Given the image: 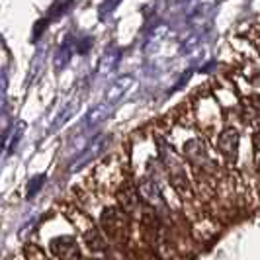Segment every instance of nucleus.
Returning <instances> with one entry per match:
<instances>
[{"label": "nucleus", "instance_id": "1", "mask_svg": "<svg viewBox=\"0 0 260 260\" xmlns=\"http://www.w3.org/2000/svg\"><path fill=\"white\" fill-rule=\"evenodd\" d=\"M127 217H125V211L123 209H116V208H110L104 211L102 215V229L106 233L110 235L112 239H123L127 235Z\"/></svg>", "mask_w": 260, "mask_h": 260}, {"label": "nucleus", "instance_id": "2", "mask_svg": "<svg viewBox=\"0 0 260 260\" xmlns=\"http://www.w3.org/2000/svg\"><path fill=\"white\" fill-rule=\"evenodd\" d=\"M108 141H110L108 135H98V137H94L90 143H88V147L75 158V162L71 165V172H78L80 169H84L86 165H90L92 160L102 153V149L108 145Z\"/></svg>", "mask_w": 260, "mask_h": 260}, {"label": "nucleus", "instance_id": "3", "mask_svg": "<svg viewBox=\"0 0 260 260\" xmlns=\"http://www.w3.org/2000/svg\"><path fill=\"white\" fill-rule=\"evenodd\" d=\"M51 252L57 260H80V248L73 237H57L51 241Z\"/></svg>", "mask_w": 260, "mask_h": 260}, {"label": "nucleus", "instance_id": "4", "mask_svg": "<svg viewBox=\"0 0 260 260\" xmlns=\"http://www.w3.org/2000/svg\"><path fill=\"white\" fill-rule=\"evenodd\" d=\"M133 84H135V78L129 77V75L116 78V82H112L110 88L106 90V104L112 106V104H116V102H119V100L129 92V88Z\"/></svg>", "mask_w": 260, "mask_h": 260}, {"label": "nucleus", "instance_id": "5", "mask_svg": "<svg viewBox=\"0 0 260 260\" xmlns=\"http://www.w3.org/2000/svg\"><path fill=\"white\" fill-rule=\"evenodd\" d=\"M73 53H75V41H73V36H65V41L59 45L57 53L53 55V67L57 73L65 71L71 59H73Z\"/></svg>", "mask_w": 260, "mask_h": 260}, {"label": "nucleus", "instance_id": "6", "mask_svg": "<svg viewBox=\"0 0 260 260\" xmlns=\"http://www.w3.org/2000/svg\"><path fill=\"white\" fill-rule=\"evenodd\" d=\"M217 147H219L221 155L235 160V158H237V151H239V133H237V129L227 127V129L223 131L221 135H219Z\"/></svg>", "mask_w": 260, "mask_h": 260}, {"label": "nucleus", "instance_id": "7", "mask_svg": "<svg viewBox=\"0 0 260 260\" xmlns=\"http://www.w3.org/2000/svg\"><path fill=\"white\" fill-rule=\"evenodd\" d=\"M119 59H121V49H117V47H110V49H108V51L100 57L98 67H96V73H98L100 77L110 75V73H112V71L117 67Z\"/></svg>", "mask_w": 260, "mask_h": 260}, {"label": "nucleus", "instance_id": "8", "mask_svg": "<svg viewBox=\"0 0 260 260\" xmlns=\"http://www.w3.org/2000/svg\"><path fill=\"white\" fill-rule=\"evenodd\" d=\"M110 112H112V106L110 104H98L94 106L90 112L84 116V121H82V129H92V127H96L98 123H102L106 117L110 116Z\"/></svg>", "mask_w": 260, "mask_h": 260}, {"label": "nucleus", "instance_id": "9", "mask_svg": "<svg viewBox=\"0 0 260 260\" xmlns=\"http://www.w3.org/2000/svg\"><path fill=\"white\" fill-rule=\"evenodd\" d=\"M184 153H186V156H188L192 162H196V165H204V162L208 160V153H206L204 145L200 143V141H196V139L186 143Z\"/></svg>", "mask_w": 260, "mask_h": 260}, {"label": "nucleus", "instance_id": "10", "mask_svg": "<svg viewBox=\"0 0 260 260\" xmlns=\"http://www.w3.org/2000/svg\"><path fill=\"white\" fill-rule=\"evenodd\" d=\"M119 206L125 213H131L137 209V192L131 186H123L119 190Z\"/></svg>", "mask_w": 260, "mask_h": 260}, {"label": "nucleus", "instance_id": "11", "mask_svg": "<svg viewBox=\"0 0 260 260\" xmlns=\"http://www.w3.org/2000/svg\"><path fill=\"white\" fill-rule=\"evenodd\" d=\"M77 110H78V98H75V100H71V102H69V104L59 112V116L55 117V121H53V125H51V131L61 129L67 121L75 116V112H77Z\"/></svg>", "mask_w": 260, "mask_h": 260}, {"label": "nucleus", "instance_id": "12", "mask_svg": "<svg viewBox=\"0 0 260 260\" xmlns=\"http://www.w3.org/2000/svg\"><path fill=\"white\" fill-rule=\"evenodd\" d=\"M139 192L143 196L145 200L149 202V204H153V206H158L162 200H160V192H158V188H156V184L153 180H143V182L139 184Z\"/></svg>", "mask_w": 260, "mask_h": 260}, {"label": "nucleus", "instance_id": "13", "mask_svg": "<svg viewBox=\"0 0 260 260\" xmlns=\"http://www.w3.org/2000/svg\"><path fill=\"white\" fill-rule=\"evenodd\" d=\"M204 36H206V31L204 29H196V31H192L188 38H184L182 45H180V51L182 53H190L194 51L196 47L202 43V39H204Z\"/></svg>", "mask_w": 260, "mask_h": 260}, {"label": "nucleus", "instance_id": "14", "mask_svg": "<svg viewBox=\"0 0 260 260\" xmlns=\"http://www.w3.org/2000/svg\"><path fill=\"white\" fill-rule=\"evenodd\" d=\"M73 2H75V0H57L51 8H49V12H47V20H49V22H51V20H59L63 14H67L71 10V4H73Z\"/></svg>", "mask_w": 260, "mask_h": 260}, {"label": "nucleus", "instance_id": "15", "mask_svg": "<svg viewBox=\"0 0 260 260\" xmlns=\"http://www.w3.org/2000/svg\"><path fill=\"white\" fill-rule=\"evenodd\" d=\"M86 243H88V247L94 248V250H104V239H102L100 231H96V229H90V231L86 233Z\"/></svg>", "mask_w": 260, "mask_h": 260}, {"label": "nucleus", "instance_id": "16", "mask_svg": "<svg viewBox=\"0 0 260 260\" xmlns=\"http://www.w3.org/2000/svg\"><path fill=\"white\" fill-rule=\"evenodd\" d=\"M119 2H121V0H104V2L100 4V8H98V18H100V20H108L110 14L119 6Z\"/></svg>", "mask_w": 260, "mask_h": 260}, {"label": "nucleus", "instance_id": "17", "mask_svg": "<svg viewBox=\"0 0 260 260\" xmlns=\"http://www.w3.org/2000/svg\"><path fill=\"white\" fill-rule=\"evenodd\" d=\"M45 182V174H39V176H34L31 178V182L27 184V200H31L34 196L38 194L39 190H41V186Z\"/></svg>", "mask_w": 260, "mask_h": 260}, {"label": "nucleus", "instance_id": "18", "mask_svg": "<svg viewBox=\"0 0 260 260\" xmlns=\"http://www.w3.org/2000/svg\"><path fill=\"white\" fill-rule=\"evenodd\" d=\"M26 258L27 260H51L43 250L36 245H27L26 247Z\"/></svg>", "mask_w": 260, "mask_h": 260}, {"label": "nucleus", "instance_id": "19", "mask_svg": "<svg viewBox=\"0 0 260 260\" xmlns=\"http://www.w3.org/2000/svg\"><path fill=\"white\" fill-rule=\"evenodd\" d=\"M92 45H94V39L92 38L78 39L77 43H75V53H78V55H88V51L92 49Z\"/></svg>", "mask_w": 260, "mask_h": 260}, {"label": "nucleus", "instance_id": "20", "mask_svg": "<svg viewBox=\"0 0 260 260\" xmlns=\"http://www.w3.org/2000/svg\"><path fill=\"white\" fill-rule=\"evenodd\" d=\"M47 26H49V20H47V18L39 20L38 24H36V27H34V41H38V39L43 36V31L47 29Z\"/></svg>", "mask_w": 260, "mask_h": 260}, {"label": "nucleus", "instance_id": "21", "mask_svg": "<svg viewBox=\"0 0 260 260\" xmlns=\"http://www.w3.org/2000/svg\"><path fill=\"white\" fill-rule=\"evenodd\" d=\"M6 88H8V75L4 69H0V102H4L6 98Z\"/></svg>", "mask_w": 260, "mask_h": 260}, {"label": "nucleus", "instance_id": "22", "mask_svg": "<svg viewBox=\"0 0 260 260\" xmlns=\"http://www.w3.org/2000/svg\"><path fill=\"white\" fill-rule=\"evenodd\" d=\"M14 129L12 127H6V129L2 131V135H0V155L4 153V149H6V143H8V139L12 137Z\"/></svg>", "mask_w": 260, "mask_h": 260}, {"label": "nucleus", "instance_id": "23", "mask_svg": "<svg viewBox=\"0 0 260 260\" xmlns=\"http://www.w3.org/2000/svg\"><path fill=\"white\" fill-rule=\"evenodd\" d=\"M20 135H22V127H16L12 133V141H10V147H8V155L14 153V149H16V145L20 141Z\"/></svg>", "mask_w": 260, "mask_h": 260}, {"label": "nucleus", "instance_id": "24", "mask_svg": "<svg viewBox=\"0 0 260 260\" xmlns=\"http://www.w3.org/2000/svg\"><path fill=\"white\" fill-rule=\"evenodd\" d=\"M174 2H176V4H180V2H182L184 4V2H190V0H174Z\"/></svg>", "mask_w": 260, "mask_h": 260}]
</instances>
